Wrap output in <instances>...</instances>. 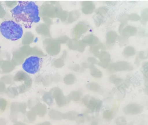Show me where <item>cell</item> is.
<instances>
[{"mask_svg": "<svg viewBox=\"0 0 148 125\" xmlns=\"http://www.w3.org/2000/svg\"><path fill=\"white\" fill-rule=\"evenodd\" d=\"M10 13L16 22L26 29L31 28L33 23H38L40 20L38 7L32 1H18Z\"/></svg>", "mask_w": 148, "mask_h": 125, "instance_id": "1", "label": "cell"}, {"mask_svg": "<svg viewBox=\"0 0 148 125\" xmlns=\"http://www.w3.org/2000/svg\"><path fill=\"white\" fill-rule=\"evenodd\" d=\"M0 32L5 38L12 41L21 38L23 33L21 26L12 20L2 22L0 25Z\"/></svg>", "mask_w": 148, "mask_h": 125, "instance_id": "2", "label": "cell"}, {"mask_svg": "<svg viewBox=\"0 0 148 125\" xmlns=\"http://www.w3.org/2000/svg\"><path fill=\"white\" fill-rule=\"evenodd\" d=\"M42 62V59L37 56H31L25 60L22 68L27 73L34 74L39 70Z\"/></svg>", "mask_w": 148, "mask_h": 125, "instance_id": "3", "label": "cell"}, {"mask_svg": "<svg viewBox=\"0 0 148 125\" xmlns=\"http://www.w3.org/2000/svg\"><path fill=\"white\" fill-rule=\"evenodd\" d=\"M111 72L129 71L133 69V67L130 63L125 61H119L110 65L108 68Z\"/></svg>", "mask_w": 148, "mask_h": 125, "instance_id": "4", "label": "cell"}, {"mask_svg": "<svg viewBox=\"0 0 148 125\" xmlns=\"http://www.w3.org/2000/svg\"><path fill=\"white\" fill-rule=\"evenodd\" d=\"M142 105L135 103L128 104L123 109V112L126 114L136 115L140 113L143 110Z\"/></svg>", "mask_w": 148, "mask_h": 125, "instance_id": "5", "label": "cell"}, {"mask_svg": "<svg viewBox=\"0 0 148 125\" xmlns=\"http://www.w3.org/2000/svg\"><path fill=\"white\" fill-rule=\"evenodd\" d=\"M85 103L87 104L88 108L94 112L99 111L102 105V102L100 100L93 97H90L89 101L86 99Z\"/></svg>", "mask_w": 148, "mask_h": 125, "instance_id": "6", "label": "cell"}, {"mask_svg": "<svg viewBox=\"0 0 148 125\" xmlns=\"http://www.w3.org/2000/svg\"><path fill=\"white\" fill-rule=\"evenodd\" d=\"M137 28L134 26L128 25L123 29L121 33L123 37L125 38L135 35L137 33Z\"/></svg>", "mask_w": 148, "mask_h": 125, "instance_id": "7", "label": "cell"}, {"mask_svg": "<svg viewBox=\"0 0 148 125\" xmlns=\"http://www.w3.org/2000/svg\"><path fill=\"white\" fill-rule=\"evenodd\" d=\"M116 33L113 31H109L106 36V44L108 45H112L116 42L117 37Z\"/></svg>", "mask_w": 148, "mask_h": 125, "instance_id": "8", "label": "cell"}, {"mask_svg": "<svg viewBox=\"0 0 148 125\" xmlns=\"http://www.w3.org/2000/svg\"><path fill=\"white\" fill-rule=\"evenodd\" d=\"M116 110V106L114 105L111 109L104 111L103 113V118L108 121L112 120L114 118Z\"/></svg>", "mask_w": 148, "mask_h": 125, "instance_id": "9", "label": "cell"}, {"mask_svg": "<svg viewBox=\"0 0 148 125\" xmlns=\"http://www.w3.org/2000/svg\"><path fill=\"white\" fill-rule=\"evenodd\" d=\"M100 62L109 63L111 60V56L110 54L104 50L102 51L100 53L98 57Z\"/></svg>", "mask_w": 148, "mask_h": 125, "instance_id": "10", "label": "cell"}, {"mask_svg": "<svg viewBox=\"0 0 148 125\" xmlns=\"http://www.w3.org/2000/svg\"><path fill=\"white\" fill-rule=\"evenodd\" d=\"M49 117L51 119L56 120H61L64 119V114L55 111H51L49 114Z\"/></svg>", "mask_w": 148, "mask_h": 125, "instance_id": "11", "label": "cell"}, {"mask_svg": "<svg viewBox=\"0 0 148 125\" xmlns=\"http://www.w3.org/2000/svg\"><path fill=\"white\" fill-rule=\"evenodd\" d=\"M105 49V47L103 45L100 44L94 46L92 48L91 51L95 56L99 57L101 52Z\"/></svg>", "mask_w": 148, "mask_h": 125, "instance_id": "12", "label": "cell"}, {"mask_svg": "<svg viewBox=\"0 0 148 125\" xmlns=\"http://www.w3.org/2000/svg\"><path fill=\"white\" fill-rule=\"evenodd\" d=\"M136 53L134 48L132 46H128L125 47L123 50V54L126 57H128L134 55Z\"/></svg>", "mask_w": 148, "mask_h": 125, "instance_id": "13", "label": "cell"}, {"mask_svg": "<svg viewBox=\"0 0 148 125\" xmlns=\"http://www.w3.org/2000/svg\"><path fill=\"white\" fill-rule=\"evenodd\" d=\"M130 78H127L123 84L118 87L117 89L121 93L125 92L126 89L130 86Z\"/></svg>", "mask_w": 148, "mask_h": 125, "instance_id": "14", "label": "cell"}, {"mask_svg": "<svg viewBox=\"0 0 148 125\" xmlns=\"http://www.w3.org/2000/svg\"><path fill=\"white\" fill-rule=\"evenodd\" d=\"M80 116L75 113H68L64 114V119H68L70 120L79 121Z\"/></svg>", "mask_w": 148, "mask_h": 125, "instance_id": "15", "label": "cell"}, {"mask_svg": "<svg viewBox=\"0 0 148 125\" xmlns=\"http://www.w3.org/2000/svg\"><path fill=\"white\" fill-rule=\"evenodd\" d=\"M90 72L91 75L95 78H100L102 76V74L101 71L95 67L94 65L92 66V69Z\"/></svg>", "mask_w": 148, "mask_h": 125, "instance_id": "16", "label": "cell"}, {"mask_svg": "<svg viewBox=\"0 0 148 125\" xmlns=\"http://www.w3.org/2000/svg\"><path fill=\"white\" fill-rule=\"evenodd\" d=\"M108 8L106 6H102L98 8L95 12L97 15L103 17V15L105 14L108 11Z\"/></svg>", "mask_w": 148, "mask_h": 125, "instance_id": "17", "label": "cell"}, {"mask_svg": "<svg viewBox=\"0 0 148 125\" xmlns=\"http://www.w3.org/2000/svg\"><path fill=\"white\" fill-rule=\"evenodd\" d=\"M141 22L143 24H145L148 21V8L144 9L141 12Z\"/></svg>", "mask_w": 148, "mask_h": 125, "instance_id": "18", "label": "cell"}, {"mask_svg": "<svg viewBox=\"0 0 148 125\" xmlns=\"http://www.w3.org/2000/svg\"><path fill=\"white\" fill-rule=\"evenodd\" d=\"M109 81L116 85L120 84L123 81V79L118 77L115 75H111L109 78Z\"/></svg>", "mask_w": 148, "mask_h": 125, "instance_id": "19", "label": "cell"}, {"mask_svg": "<svg viewBox=\"0 0 148 125\" xmlns=\"http://www.w3.org/2000/svg\"><path fill=\"white\" fill-rule=\"evenodd\" d=\"M89 88L90 90L97 92H99L101 89L100 86L97 83L95 82L90 84Z\"/></svg>", "mask_w": 148, "mask_h": 125, "instance_id": "20", "label": "cell"}, {"mask_svg": "<svg viewBox=\"0 0 148 125\" xmlns=\"http://www.w3.org/2000/svg\"><path fill=\"white\" fill-rule=\"evenodd\" d=\"M115 122L116 125H126L127 124L125 118L122 116L117 118L115 120Z\"/></svg>", "mask_w": 148, "mask_h": 125, "instance_id": "21", "label": "cell"}, {"mask_svg": "<svg viewBox=\"0 0 148 125\" xmlns=\"http://www.w3.org/2000/svg\"><path fill=\"white\" fill-rule=\"evenodd\" d=\"M127 17L128 20L132 21H137L140 19L139 16L135 13H132L129 15Z\"/></svg>", "mask_w": 148, "mask_h": 125, "instance_id": "22", "label": "cell"}, {"mask_svg": "<svg viewBox=\"0 0 148 125\" xmlns=\"http://www.w3.org/2000/svg\"><path fill=\"white\" fill-rule=\"evenodd\" d=\"M143 72L146 79H148V62H144L142 65Z\"/></svg>", "mask_w": 148, "mask_h": 125, "instance_id": "23", "label": "cell"}, {"mask_svg": "<svg viewBox=\"0 0 148 125\" xmlns=\"http://www.w3.org/2000/svg\"><path fill=\"white\" fill-rule=\"evenodd\" d=\"M27 116L29 120L31 122H34L36 119V115L33 112H30L28 113Z\"/></svg>", "mask_w": 148, "mask_h": 125, "instance_id": "24", "label": "cell"}, {"mask_svg": "<svg viewBox=\"0 0 148 125\" xmlns=\"http://www.w3.org/2000/svg\"><path fill=\"white\" fill-rule=\"evenodd\" d=\"M103 18L99 15L97 16L95 18V22L97 26H99L103 22L102 18Z\"/></svg>", "mask_w": 148, "mask_h": 125, "instance_id": "25", "label": "cell"}, {"mask_svg": "<svg viewBox=\"0 0 148 125\" xmlns=\"http://www.w3.org/2000/svg\"><path fill=\"white\" fill-rule=\"evenodd\" d=\"M138 57V58L144 59L147 58V56H146L145 55V53L144 51H140L139 53Z\"/></svg>", "mask_w": 148, "mask_h": 125, "instance_id": "26", "label": "cell"}, {"mask_svg": "<svg viewBox=\"0 0 148 125\" xmlns=\"http://www.w3.org/2000/svg\"><path fill=\"white\" fill-rule=\"evenodd\" d=\"M97 64L99 66L104 68H108L109 65V63H104L101 62H97Z\"/></svg>", "mask_w": 148, "mask_h": 125, "instance_id": "27", "label": "cell"}, {"mask_svg": "<svg viewBox=\"0 0 148 125\" xmlns=\"http://www.w3.org/2000/svg\"><path fill=\"white\" fill-rule=\"evenodd\" d=\"M116 1H106L105 3L106 4L109 5H114L117 3Z\"/></svg>", "mask_w": 148, "mask_h": 125, "instance_id": "28", "label": "cell"}, {"mask_svg": "<svg viewBox=\"0 0 148 125\" xmlns=\"http://www.w3.org/2000/svg\"><path fill=\"white\" fill-rule=\"evenodd\" d=\"M6 121L5 119L3 118H0V125H6Z\"/></svg>", "mask_w": 148, "mask_h": 125, "instance_id": "29", "label": "cell"}, {"mask_svg": "<svg viewBox=\"0 0 148 125\" xmlns=\"http://www.w3.org/2000/svg\"><path fill=\"white\" fill-rule=\"evenodd\" d=\"M90 60L91 62L94 64L96 63H97L98 62L97 59L93 57L90 58Z\"/></svg>", "mask_w": 148, "mask_h": 125, "instance_id": "30", "label": "cell"}, {"mask_svg": "<svg viewBox=\"0 0 148 125\" xmlns=\"http://www.w3.org/2000/svg\"><path fill=\"white\" fill-rule=\"evenodd\" d=\"M36 125H51V123L48 121H46L38 124Z\"/></svg>", "mask_w": 148, "mask_h": 125, "instance_id": "31", "label": "cell"}, {"mask_svg": "<svg viewBox=\"0 0 148 125\" xmlns=\"http://www.w3.org/2000/svg\"><path fill=\"white\" fill-rule=\"evenodd\" d=\"M14 123L13 125H26L25 124L21 122H16Z\"/></svg>", "mask_w": 148, "mask_h": 125, "instance_id": "32", "label": "cell"}, {"mask_svg": "<svg viewBox=\"0 0 148 125\" xmlns=\"http://www.w3.org/2000/svg\"><path fill=\"white\" fill-rule=\"evenodd\" d=\"M91 125H98V123L97 121H94L92 122Z\"/></svg>", "mask_w": 148, "mask_h": 125, "instance_id": "33", "label": "cell"}, {"mask_svg": "<svg viewBox=\"0 0 148 125\" xmlns=\"http://www.w3.org/2000/svg\"><path fill=\"white\" fill-rule=\"evenodd\" d=\"M136 1H130V2H132V3L135 2H136Z\"/></svg>", "mask_w": 148, "mask_h": 125, "instance_id": "34", "label": "cell"}]
</instances>
